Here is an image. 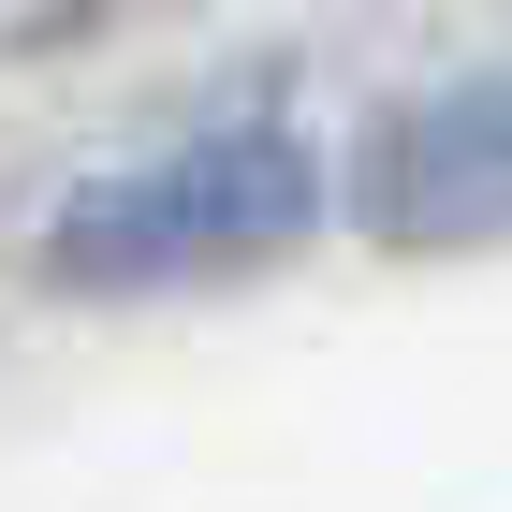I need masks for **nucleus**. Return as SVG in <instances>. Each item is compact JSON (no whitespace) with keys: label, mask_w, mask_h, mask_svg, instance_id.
Instances as JSON below:
<instances>
[{"label":"nucleus","mask_w":512,"mask_h":512,"mask_svg":"<svg viewBox=\"0 0 512 512\" xmlns=\"http://www.w3.org/2000/svg\"><path fill=\"white\" fill-rule=\"evenodd\" d=\"M308 220V147L293 132H205V147L147 161V176H103L44 220V264L59 278H176V264H235L278 249Z\"/></svg>","instance_id":"f257e3e1"},{"label":"nucleus","mask_w":512,"mask_h":512,"mask_svg":"<svg viewBox=\"0 0 512 512\" xmlns=\"http://www.w3.org/2000/svg\"><path fill=\"white\" fill-rule=\"evenodd\" d=\"M366 220L395 249H469V235H512V74H469L410 103L366 161Z\"/></svg>","instance_id":"f03ea898"}]
</instances>
